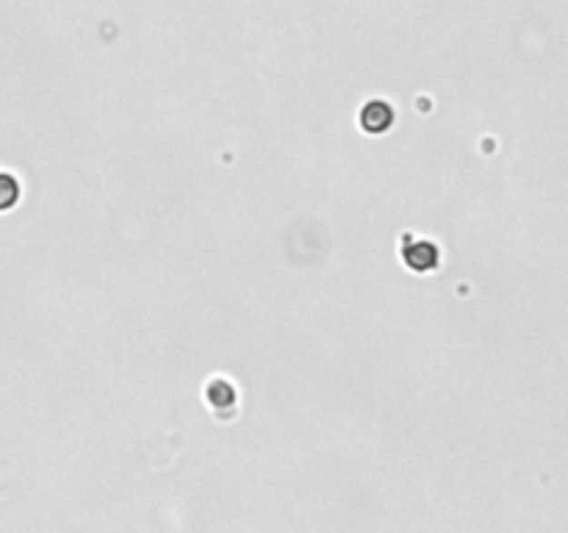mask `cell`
I'll use <instances>...</instances> for the list:
<instances>
[{"label":"cell","mask_w":568,"mask_h":533,"mask_svg":"<svg viewBox=\"0 0 568 533\" xmlns=\"http://www.w3.org/2000/svg\"><path fill=\"white\" fill-rule=\"evenodd\" d=\"M23 197V186L12 173H0V215L12 211Z\"/></svg>","instance_id":"4"},{"label":"cell","mask_w":568,"mask_h":533,"mask_svg":"<svg viewBox=\"0 0 568 533\" xmlns=\"http://www.w3.org/2000/svg\"><path fill=\"white\" fill-rule=\"evenodd\" d=\"M394 106L391 103H385V100H369L364 109H361V128L366 131V134H374V136H380V134H385L391 126H394Z\"/></svg>","instance_id":"2"},{"label":"cell","mask_w":568,"mask_h":533,"mask_svg":"<svg viewBox=\"0 0 568 533\" xmlns=\"http://www.w3.org/2000/svg\"><path fill=\"white\" fill-rule=\"evenodd\" d=\"M403 261L414 273H433L441 261V250L427 239H414L403 247Z\"/></svg>","instance_id":"1"},{"label":"cell","mask_w":568,"mask_h":533,"mask_svg":"<svg viewBox=\"0 0 568 533\" xmlns=\"http://www.w3.org/2000/svg\"><path fill=\"white\" fill-rule=\"evenodd\" d=\"M208 403L211 408H216L219 414H224V408H234L236 406V389L227 384V381H214L208 384Z\"/></svg>","instance_id":"3"}]
</instances>
